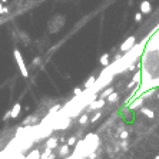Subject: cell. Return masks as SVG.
Instances as JSON below:
<instances>
[{
  "label": "cell",
  "instance_id": "cell-1",
  "mask_svg": "<svg viewBox=\"0 0 159 159\" xmlns=\"http://www.w3.org/2000/svg\"><path fill=\"white\" fill-rule=\"evenodd\" d=\"M13 55H15L16 63H17V66H19V69H20V73L23 75V77H27V76H29V72H27V67H26V63H25V60H23V56H22L20 50H19V49H15Z\"/></svg>",
  "mask_w": 159,
  "mask_h": 159
},
{
  "label": "cell",
  "instance_id": "cell-2",
  "mask_svg": "<svg viewBox=\"0 0 159 159\" xmlns=\"http://www.w3.org/2000/svg\"><path fill=\"white\" fill-rule=\"evenodd\" d=\"M135 43H136V37H135V36L128 37V39L120 45V52H129V50L135 46Z\"/></svg>",
  "mask_w": 159,
  "mask_h": 159
},
{
  "label": "cell",
  "instance_id": "cell-3",
  "mask_svg": "<svg viewBox=\"0 0 159 159\" xmlns=\"http://www.w3.org/2000/svg\"><path fill=\"white\" fill-rule=\"evenodd\" d=\"M105 103H106V102H105V99H102V98H100V99H98V100H93V102L90 103L89 109H90V110L100 109V108H103V106H105Z\"/></svg>",
  "mask_w": 159,
  "mask_h": 159
},
{
  "label": "cell",
  "instance_id": "cell-4",
  "mask_svg": "<svg viewBox=\"0 0 159 159\" xmlns=\"http://www.w3.org/2000/svg\"><path fill=\"white\" fill-rule=\"evenodd\" d=\"M20 112H22V105H20V103H15L13 108H12V110H10L12 119H16V118L20 115Z\"/></svg>",
  "mask_w": 159,
  "mask_h": 159
},
{
  "label": "cell",
  "instance_id": "cell-5",
  "mask_svg": "<svg viewBox=\"0 0 159 159\" xmlns=\"http://www.w3.org/2000/svg\"><path fill=\"white\" fill-rule=\"evenodd\" d=\"M57 143H59V139L55 138V136H50V138L46 140V148L55 149V148H57Z\"/></svg>",
  "mask_w": 159,
  "mask_h": 159
},
{
  "label": "cell",
  "instance_id": "cell-6",
  "mask_svg": "<svg viewBox=\"0 0 159 159\" xmlns=\"http://www.w3.org/2000/svg\"><path fill=\"white\" fill-rule=\"evenodd\" d=\"M23 159H40V150L39 149H33L29 152L27 156H23Z\"/></svg>",
  "mask_w": 159,
  "mask_h": 159
},
{
  "label": "cell",
  "instance_id": "cell-7",
  "mask_svg": "<svg viewBox=\"0 0 159 159\" xmlns=\"http://www.w3.org/2000/svg\"><path fill=\"white\" fill-rule=\"evenodd\" d=\"M143 100H145V98H143V96H139V98H138L129 108H130V109H140L142 105H143Z\"/></svg>",
  "mask_w": 159,
  "mask_h": 159
},
{
  "label": "cell",
  "instance_id": "cell-8",
  "mask_svg": "<svg viewBox=\"0 0 159 159\" xmlns=\"http://www.w3.org/2000/svg\"><path fill=\"white\" fill-rule=\"evenodd\" d=\"M140 112L146 116V118H149V119H155V113H153V110H150V109H148V108H140Z\"/></svg>",
  "mask_w": 159,
  "mask_h": 159
},
{
  "label": "cell",
  "instance_id": "cell-9",
  "mask_svg": "<svg viewBox=\"0 0 159 159\" xmlns=\"http://www.w3.org/2000/svg\"><path fill=\"white\" fill-rule=\"evenodd\" d=\"M59 155L63 156V158H65V156H69V145H67V143H65V145L59 149Z\"/></svg>",
  "mask_w": 159,
  "mask_h": 159
},
{
  "label": "cell",
  "instance_id": "cell-10",
  "mask_svg": "<svg viewBox=\"0 0 159 159\" xmlns=\"http://www.w3.org/2000/svg\"><path fill=\"white\" fill-rule=\"evenodd\" d=\"M99 62H100V65H103V66H108V65H109V53H105V55H102V56H100V59H99Z\"/></svg>",
  "mask_w": 159,
  "mask_h": 159
},
{
  "label": "cell",
  "instance_id": "cell-11",
  "mask_svg": "<svg viewBox=\"0 0 159 159\" xmlns=\"http://www.w3.org/2000/svg\"><path fill=\"white\" fill-rule=\"evenodd\" d=\"M112 92H113V88H112V86H109V88H106V89L100 93V98H102V99H106V98H108Z\"/></svg>",
  "mask_w": 159,
  "mask_h": 159
},
{
  "label": "cell",
  "instance_id": "cell-12",
  "mask_svg": "<svg viewBox=\"0 0 159 159\" xmlns=\"http://www.w3.org/2000/svg\"><path fill=\"white\" fill-rule=\"evenodd\" d=\"M106 99H108L109 102H112V103H113V102H118V100H119V93H116V92H112V93H110V95H109Z\"/></svg>",
  "mask_w": 159,
  "mask_h": 159
},
{
  "label": "cell",
  "instance_id": "cell-13",
  "mask_svg": "<svg viewBox=\"0 0 159 159\" xmlns=\"http://www.w3.org/2000/svg\"><path fill=\"white\" fill-rule=\"evenodd\" d=\"M52 150H53V149L46 148V149H45V152H40V159H47V158H49V155L52 153Z\"/></svg>",
  "mask_w": 159,
  "mask_h": 159
},
{
  "label": "cell",
  "instance_id": "cell-14",
  "mask_svg": "<svg viewBox=\"0 0 159 159\" xmlns=\"http://www.w3.org/2000/svg\"><path fill=\"white\" fill-rule=\"evenodd\" d=\"M95 82H96V77H95V76H90V77H89V79L85 82V88H90V86H92Z\"/></svg>",
  "mask_w": 159,
  "mask_h": 159
},
{
  "label": "cell",
  "instance_id": "cell-15",
  "mask_svg": "<svg viewBox=\"0 0 159 159\" xmlns=\"http://www.w3.org/2000/svg\"><path fill=\"white\" fill-rule=\"evenodd\" d=\"M88 122H89V116H88L86 113L79 118V123H80V125H85V123H88Z\"/></svg>",
  "mask_w": 159,
  "mask_h": 159
},
{
  "label": "cell",
  "instance_id": "cell-16",
  "mask_svg": "<svg viewBox=\"0 0 159 159\" xmlns=\"http://www.w3.org/2000/svg\"><path fill=\"white\" fill-rule=\"evenodd\" d=\"M100 118H102V113H100V112H98V113H96L95 116H92V118H89V120H90L92 123H95V122H98V120H99Z\"/></svg>",
  "mask_w": 159,
  "mask_h": 159
},
{
  "label": "cell",
  "instance_id": "cell-17",
  "mask_svg": "<svg viewBox=\"0 0 159 159\" xmlns=\"http://www.w3.org/2000/svg\"><path fill=\"white\" fill-rule=\"evenodd\" d=\"M66 143L69 145V148H70V146H75V145H76V138H75V136H70L69 139H66Z\"/></svg>",
  "mask_w": 159,
  "mask_h": 159
},
{
  "label": "cell",
  "instance_id": "cell-18",
  "mask_svg": "<svg viewBox=\"0 0 159 159\" xmlns=\"http://www.w3.org/2000/svg\"><path fill=\"white\" fill-rule=\"evenodd\" d=\"M140 76H142V73H140V72H136V73H135V76H133V79H132V80H135V82H136V83H139V82H140Z\"/></svg>",
  "mask_w": 159,
  "mask_h": 159
},
{
  "label": "cell",
  "instance_id": "cell-19",
  "mask_svg": "<svg viewBox=\"0 0 159 159\" xmlns=\"http://www.w3.org/2000/svg\"><path fill=\"white\" fill-rule=\"evenodd\" d=\"M120 145H122V148H123L125 150H128V148H129V142H128V139H122Z\"/></svg>",
  "mask_w": 159,
  "mask_h": 159
},
{
  "label": "cell",
  "instance_id": "cell-20",
  "mask_svg": "<svg viewBox=\"0 0 159 159\" xmlns=\"http://www.w3.org/2000/svg\"><path fill=\"white\" fill-rule=\"evenodd\" d=\"M73 93H75L76 96H80V95L83 93V89H82V88H75V89H73Z\"/></svg>",
  "mask_w": 159,
  "mask_h": 159
},
{
  "label": "cell",
  "instance_id": "cell-21",
  "mask_svg": "<svg viewBox=\"0 0 159 159\" xmlns=\"http://www.w3.org/2000/svg\"><path fill=\"white\" fill-rule=\"evenodd\" d=\"M129 138V132L128 130H120V139H128Z\"/></svg>",
  "mask_w": 159,
  "mask_h": 159
},
{
  "label": "cell",
  "instance_id": "cell-22",
  "mask_svg": "<svg viewBox=\"0 0 159 159\" xmlns=\"http://www.w3.org/2000/svg\"><path fill=\"white\" fill-rule=\"evenodd\" d=\"M60 108H62V105H55L52 109H50V113H53V112H57V110H60Z\"/></svg>",
  "mask_w": 159,
  "mask_h": 159
},
{
  "label": "cell",
  "instance_id": "cell-23",
  "mask_svg": "<svg viewBox=\"0 0 159 159\" xmlns=\"http://www.w3.org/2000/svg\"><path fill=\"white\" fill-rule=\"evenodd\" d=\"M136 85H138V83H136L135 80H130V82H129V85L126 86V89H132V88H135Z\"/></svg>",
  "mask_w": 159,
  "mask_h": 159
},
{
  "label": "cell",
  "instance_id": "cell-24",
  "mask_svg": "<svg viewBox=\"0 0 159 159\" xmlns=\"http://www.w3.org/2000/svg\"><path fill=\"white\" fill-rule=\"evenodd\" d=\"M98 153L96 152H92V153H88V159H96Z\"/></svg>",
  "mask_w": 159,
  "mask_h": 159
},
{
  "label": "cell",
  "instance_id": "cell-25",
  "mask_svg": "<svg viewBox=\"0 0 159 159\" xmlns=\"http://www.w3.org/2000/svg\"><path fill=\"white\" fill-rule=\"evenodd\" d=\"M32 63H33V66H36V65H40V57H35V59L32 60Z\"/></svg>",
  "mask_w": 159,
  "mask_h": 159
},
{
  "label": "cell",
  "instance_id": "cell-26",
  "mask_svg": "<svg viewBox=\"0 0 159 159\" xmlns=\"http://www.w3.org/2000/svg\"><path fill=\"white\" fill-rule=\"evenodd\" d=\"M10 118H12V116H10V110H9V112H7V113L5 115V118H3V120H7V119H10Z\"/></svg>",
  "mask_w": 159,
  "mask_h": 159
},
{
  "label": "cell",
  "instance_id": "cell-27",
  "mask_svg": "<svg viewBox=\"0 0 159 159\" xmlns=\"http://www.w3.org/2000/svg\"><path fill=\"white\" fill-rule=\"evenodd\" d=\"M115 59H116V60H120V59H122V53H118V55H115Z\"/></svg>",
  "mask_w": 159,
  "mask_h": 159
},
{
  "label": "cell",
  "instance_id": "cell-28",
  "mask_svg": "<svg viewBox=\"0 0 159 159\" xmlns=\"http://www.w3.org/2000/svg\"><path fill=\"white\" fill-rule=\"evenodd\" d=\"M135 69H136V66H135V65H130V66L128 67V70H129V72H132V70H135Z\"/></svg>",
  "mask_w": 159,
  "mask_h": 159
},
{
  "label": "cell",
  "instance_id": "cell-29",
  "mask_svg": "<svg viewBox=\"0 0 159 159\" xmlns=\"http://www.w3.org/2000/svg\"><path fill=\"white\" fill-rule=\"evenodd\" d=\"M47 159H56V153H50Z\"/></svg>",
  "mask_w": 159,
  "mask_h": 159
},
{
  "label": "cell",
  "instance_id": "cell-30",
  "mask_svg": "<svg viewBox=\"0 0 159 159\" xmlns=\"http://www.w3.org/2000/svg\"><path fill=\"white\" fill-rule=\"evenodd\" d=\"M59 142H62V143H66V139H65V136L59 138Z\"/></svg>",
  "mask_w": 159,
  "mask_h": 159
},
{
  "label": "cell",
  "instance_id": "cell-31",
  "mask_svg": "<svg viewBox=\"0 0 159 159\" xmlns=\"http://www.w3.org/2000/svg\"><path fill=\"white\" fill-rule=\"evenodd\" d=\"M65 159H75V156H65Z\"/></svg>",
  "mask_w": 159,
  "mask_h": 159
},
{
  "label": "cell",
  "instance_id": "cell-32",
  "mask_svg": "<svg viewBox=\"0 0 159 159\" xmlns=\"http://www.w3.org/2000/svg\"><path fill=\"white\" fill-rule=\"evenodd\" d=\"M2 3H6V0H2Z\"/></svg>",
  "mask_w": 159,
  "mask_h": 159
},
{
  "label": "cell",
  "instance_id": "cell-33",
  "mask_svg": "<svg viewBox=\"0 0 159 159\" xmlns=\"http://www.w3.org/2000/svg\"><path fill=\"white\" fill-rule=\"evenodd\" d=\"M156 96H158V99H159V93H158V95H156Z\"/></svg>",
  "mask_w": 159,
  "mask_h": 159
},
{
  "label": "cell",
  "instance_id": "cell-34",
  "mask_svg": "<svg viewBox=\"0 0 159 159\" xmlns=\"http://www.w3.org/2000/svg\"><path fill=\"white\" fill-rule=\"evenodd\" d=\"M156 159H159V156H158V158H156Z\"/></svg>",
  "mask_w": 159,
  "mask_h": 159
}]
</instances>
